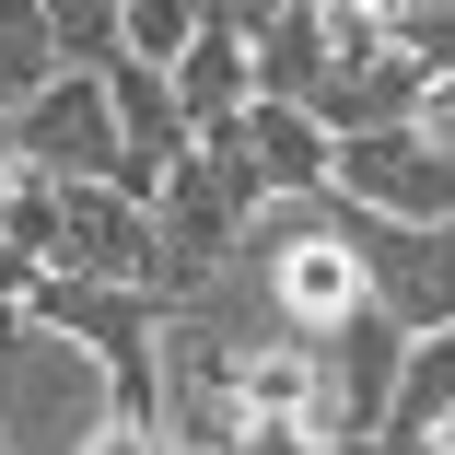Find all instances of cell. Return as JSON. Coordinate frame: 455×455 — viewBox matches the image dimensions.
I'll list each match as a JSON object with an SVG mask.
<instances>
[{"label": "cell", "instance_id": "obj_8", "mask_svg": "<svg viewBox=\"0 0 455 455\" xmlns=\"http://www.w3.org/2000/svg\"><path fill=\"white\" fill-rule=\"evenodd\" d=\"M211 140H234L268 188H327L339 175V129L315 106H292V94H245L234 117H211Z\"/></svg>", "mask_w": 455, "mask_h": 455}, {"label": "cell", "instance_id": "obj_1", "mask_svg": "<svg viewBox=\"0 0 455 455\" xmlns=\"http://www.w3.org/2000/svg\"><path fill=\"white\" fill-rule=\"evenodd\" d=\"M117 409V362L94 339L47 327L36 304H0V455H94Z\"/></svg>", "mask_w": 455, "mask_h": 455}, {"label": "cell", "instance_id": "obj_6", "mask_svg": "<svg viewBox=\"0 0 455 455\" xmlns=\"http://www.w3.org/2000/svg\"><path fill=\"white\" fill-rule=\"evenodd\" d=\"M339 188L374 199L397 222H455V152L409 117V129H350L339 140Z\"/></svg>", "mask_w": 455, "mask_h": 455}, {"label": "cell", "instance_id": "obj_13", "mask_svg": "<svg viewBox=\"0 0 455 455\" xmlns=\"http://www.w3.org/2000/svg\"><path fill=\"white\" fill-rule=\"evenodd\" d=\"M47 24H59L70 70H117L129 59V0H47Z\"/></svg>", "mask_w": 455, "mask_h": 455}, {"label": "cell", "instance_id": "obj_18", "mask_svg": "<svg viewBox=\"0 0 455 455\" xmlns=\"http://www.w3.org/2000/svg\"><path fill=\"white\" fill-rule=\"evenodd\" d=\"M0 164H12V106H0Z\"/></svg>", "mask_w": 455, "mask_h": 455}, {"label": "cell", "instance_id": "obj_10", "mask_svg": "<svg viewBox=\"0 0 455 455\" xmlns=\"http://www.w3.org/2000/svg\"><path fill=\"white\" fill-rule=\"evenodd\" d=\"M175 94H188V117L211 129V117H234L245 94H257V36L234 24V12H211L199 36H188V59H175Z\"/></svg>", "mask_w": 455, "mask_h": 455}, {"label": "cell", "instance_id": "obj_11", "mask_svg": "<svg viewBox=\"0 0 455 455\" xmlns=\"http://www.w3.org/2000/svg\"><path fill=\"white\" fill-rule=\"evenodd\" d=\"M443 420H455V327H420V339H409V386H397V409H386V455L443 443Z\"/></svg>", "mask_w": 455, "mask_h": 455}, {"label": "cell", "instance_id": "obj_12", "mask_svg": "<svg viewBox=\"0 0 455 455\" xmlns=\"http://www.w3.org/2000/svg\"><path fill=\"white\" fill-rule=\"evenodd\" d=\"M70 59H59V24H47V0H0V106H24L47 94Z\"/></svg>", "mask_w": 455, "mask_h": 455}, {"label": "cell", "instance_id": "obj_20", "mask_svg": "<svg viewBox=\"0 0 455 455\" xmlns=\"http://www.w3.org/2000/svg\"><path fill=\"white\" fill-rule=\"evenodd\" d=\"M443 443H455V420H443Z\"/></svg>", "mask_w": 455, "mask_h": 455}, {"label": "cell", "instance_id": "obj_5", "mask_svg": "<svg viewBox=\"0 0 455 455\" xmlns=\"http://www.w3.org/2000/svg\"><path fill=\"white\" fill-rule=\"evenodd\" d=\"M350 234H362V268H374V304L420 339V327H455V222H397L374 199H350Z\"/></svg>", "mask_w": 455, "mask_h": 455}, {"label": "cell", "instance_id": "obj_2", "mask_svg": "<svg viewBox=\"0 0 455 455\" xmlns=\"http://www.w3.org/2000/svg\"><path fill=\"white\" fill-rule=\"evenodd\" d=\"M315 117H327L339 140H350V129H409V117H432V70L409 59V36H397L386 12H350V0H339V59H327Z\"/></svg>", "mask_w": 455, "mask_h": 455}, {"label": "cell", "instance_id": "obj_17", "mask_svg": "<svg viewBox=\"0 0 455 455\" xmlns=\"http://www.w3.org/2000/svg\"><path fill=\"white\" fill-rule=\"evenodd\" d=\"M420 129H432V140H443V152H455V106H432V117H420Z\"/></svg>", "mask_w": 455, "mask_h": 455}, {"label": "cell", "instance_id": "obj_19", "mask_svg": "<svg viewBox=\"0 0 455 455\" xmlns=\"http://www.w3.org/2000/svg\"><path fill=\"white\" fill-rule=\"evenodd\" d=\"M420 455H455V443H420Z\"/></svg>", "mask_w": 455, "mask_h": 455}, {"label": "cell", "instance_id": "obj_16", "mask_svg": "<svg viewBox=\"0 0 455 455\" xmlns=\"http://www.w3.org/2000/svg\"><path fill=\"white\" fill-rule=\"evenodd\" d=\"M211 12H234V24L257 36V24H281V12H292V0H211Z\"/></svg>", "mask_w": 455, "mask_h": 455}, {"label": "cell", "instance_id": "obj_7", "mask_svg": "<svg viewBox=\"0 0 455 455\" xmlns=\"http://www.w3.org/2000/svg\"><path fill=\"white\" fill-rule=\"evenodd\" d=\"M397 386H409V327H397L386 304L339 315V327H327V397H339V420L386 443V409H397Z\"/></svg>", "mask_w": 455, "mask_h": 455}, {"label": "cell", "instance_id": "obj_14", "mask_svg": "<svg viewBox=\"0 0 455 455\" xmlns=\"http://www.w3.org/2000/svg\"><path fill=\"white\" fill-rule=\"evenodd\" d=\"M211 24V0H129V59H188V36Z\"/></svg>", "mask_w": 455, "mask_h": 455}, {"label": "cell", "instance_id": "obj_15", "mask_svg": "<svg viewBox=\"0 0 455 455\" xmlns=\"http://www.w3.org/2000/svg\"><path fill=\"white\" fill-rule=\"evenodd\" d=\"M0 304H36V257H24L12 234H0Z\"/></svg>", "mask_w": 455, "mask_h": 455}, {"label": "cell", "instance_id": "obj_3", "mask_svg": "<svg viewBox=\"0 0 455 455\" xmlns=\"http://www.w3.org/2000/svg\"><path fill=\"white\" fill-rule=\"evenodd\" d=\"M47 268H94V281H152L164 268V222L117 175H59L47 188Z\"/></svg>", "mask_w": 455, "mask_h": 455}, {"label": "cell", "instance_id": "obj_9", "mask_svg": "<svg viewBox=\"0 0 455 455\" xmlns=\"http://www.w3.org/2000/svg\"><path fill=\"white\" fill-rule=\"evenodd\" d=\"M327 59H339V0H292L281 24H257V94H327Z\"/></svg>", "mask_w": 455, "mask_h": 455}, {"label": "cell", "instance_id": "obj_4", "mask_svg": "<svg viewBox=\"0 0 455 455\" xmlns=\"http://www.w3.org/2000/svg\"><path fill=\"white\" fill-rule=\"evenodd\" d=\"M12 164L24 175H129V117L106 70H59L47 94L12 106Z\"/></svg>", "mask_w": 455, "mask_h": 455}]
</instances>
